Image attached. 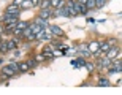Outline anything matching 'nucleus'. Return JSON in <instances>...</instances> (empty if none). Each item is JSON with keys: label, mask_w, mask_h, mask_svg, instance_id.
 Instances as JSON below:
<instances>
[{"label": "nucleus", "mask_w": 122, "mask_h": 95, "mask_svg": "<svg viewBox=\"0 0 122 95\" xmlns=\"http://www.w3.org/2000/svg\"><path fill=\"white\" fill-rule=\"evenodd\" d=\"M105 54H106V57H108V59H114V57H121V49H119L117 46H111V48H109V49L106 51Z\"/></svg>", "instance_id": "nucleus-1"}, {"label": "nucleus", "mask_w": 122, "mask_h": 95, "mask_svg": "<svg viewBox=\"0 0 122 95\" xmlns=\"http://www.w3.org/2000/svg\"><path fill=\"white\" fill-rule=\"evenodd\" d=\"M65 6H67L68 13H70V18H75L76 16V11H75V0H68V2H65Z\"/></svg>", "instance_id": "nucleus-2"}, {"label": "nucleus", "mask_w": 122, "mask_h": 95, "mask_svg": "<svg viewBox=\"0 0 122 95\" xmlns=\"http://www.w3.org/2000/svg\"><path fill=\"white\" fill-rule=\"evenodd\" d=\"M75 11H76L78 14L81 13V14H86L87 13V6L84 3H79V2H76L75 0Z\"/></svg>", "instance_id": "nucleus-3"}, {"label": "nucleus", "mask_w": 122, "mask_h": 95, "mask_svg": "<svg viewBox=\"0 0 122 95\" xmlns=\"http://www.w3.org/2000/svg\"><path fill=\"white\" fill-rule=\"evenodd\" d=\"M49 32L52 33V35H57V36H65V32L62 30L60 27H57V25H49Z\"/></svg>", "instance_id": "nucleus-4"}, {"label": "nucleus", "mask_w": 122, "mask_h": 95, "mask_svg": "<svg viewBox=\"0 0 122 95\" xmlns=\"http://www.w3.org/2000/svg\"><path fill=\"white\" fill-rule=\"evenodd\" d=\"M19 11H21V8H19L18 5H8L6 8H5V13H8V14H19Z\"/></svg>", "instance_id": "nucleus-5"}, {"label": "nucleus", "mask_w": 122, "mask_h": 95, "mask_svg": "<svg viewBox=\"0 0 122 95\" xmlns=\"http://www.w3.org/2000/svg\"><path fill=\"white\" fill-rule=\"evenodd\" d=\"M38 18L45 19V21H48L49 18H52V8H48V10H41L40 11V16Z\"/></svg>", "instance_id": "nucleus-6"}, {"label": "nucleus", "mask_w": 122, "mask_h": 95, "mask_svg": "<svg viewBox=\"0 0 122 95\" xmlns=\"http://www.w3.org/2000/svg\"><path fill=\"white\" fill-rule=\"evenodd\" d=\"M98 48H100V41H91V43H87V49H89L91 54H94L95 51H98Z\"/></svg>", "instance_id": "nucleus-7"}, {"label": "nucleus", "mask_w": 122, "mask_h": 95, "mask_svg": "<svg viewBox=\"0 0 122 95\" xmlns=\"http://www.w3.org/2000/svg\"><path fill=\"white\" fill-rule=\"evenodd\" d=\"M78 49L81 51V55H82V57H91V55H92L91 52H89V49H87V43H81Z\"/></svg>", "instance_id": "nucleus-8"}, {"label": "nucleus", "mask_w": 122, "mask_h": 95, "mask_svg": "<svg viewBox=\"0 0 122 95\" xmlns=\"http://www.w3.org/2000/svg\"><path fill=\"white\" fill-rule=\"evenodd\" d=\"M2 73H3V76H6V78H11V76L16 75V71H14L10 65H8V67H2Z\"/></svg>", "instance_id": "nucleus-9"}, {"label": "nucleus", "mask_w": 122, "mask_h": 95, "mask_svg": "<svg viewBox=\"0 0 122 95\" xmlns=\"http://www.w3.org/2000/svg\"><path fill=\"white\" fill-rule=\"evenodd\" d=\"M49 3H51V8H62V6H65L63 0H49Z\"/></svg>", "instance_id": "nucleus-10"}, {"label": "nucleus", "mask_w": 122, "mask_h": 95, "mask_svg": "<svg viewBox=\"0 0 122 95\" xmlns=\"http://www.w3.org/2000/svg\"><path fill=\"white\" fill-rule=\"evenodd\" d=\"M98 65H100V68H108L109 65H111V59H108V57L100 59V60H98Z\"/></svg>", "instance_id": "nucleus-11"}, {"label": "nucleus", "mask_w": 122, "mask_h": 95, "mask_svg": "<svg viewBox=\"0 0 122 95\" xmlns=\"http://www.w3.org/2000/svg\"><path fill=\"white\" fill-rule=\"evenodd\" d=\"M41 54L45 55L46 59H49V57H52V48H51V46H46V48H43V51H41Z\"/></svg>", "instance_id": "nucleus-12"}, {"label": "nucleus", "mask_w": 122, "mask_h": 95, "mask_svg": "<svg viewBox=\"0 0 122 95\" xmlns=\"http://www.w3.org/2000/svg\"><path fill=\"white\" fill-rule=\"evenodd\" d=\"M29 29H30V32L32 33H38V32L40 30H43V27H40V25H38V24H29Z\"/></svg>", "instance_id": "nucleus-13"}, {"label": "nucleus", "mask_w": 122, "mask_h": 95, "mask_svg": "<svg viewBox=\"0 0 122 95\" xmlns=\"http://www.w3.org/2000/svg\"><path fill=\"white\" fill-rule=\"evenodd\" d=\"M6 43H8V49H14V48L18 46L19 40H18V38H11V40H8Z\"/></svg>", "instance_id": "nucleus-14"}, {"label": "nucleus", "mask_w": 122, "mask_h": 95, "mask_svg": "<svg viewBox=\"0 0 122 95\" xmlns=\"http://www.w3.org/2000/svg\"><path fill=\"white\" fill-rule=\"evenodd\" d=\"M29 27V22L27 21H18V24H16V29H19V30H24V29Z\"/></svg>", "instance_id": "nucleus-15"}, {"label": "nucleus", "mask_w": 122, "mask_h": 95, "mask_svg": "<svg viewBox=\"0 0 122 95\" xmlns=\"http://www.w3.org/2000/svg\"><path fill=\"white\" fill-rule=\"evenodd\" d=\"M8 43H6V41H2V43H0V52H2V54H5V52H8Z\"/></svg>", "instance_id": "nucleus-16"}, {"label": "nucleus", "mask_w": 122, "mask_h": 95, "mask_svg": "<svg viewBox=\"0 0 122 95\" xmlns=\"http://www.w3.org/2000/svg\"><path fill=\"white\" fill-rule=\"evenodd\" d=\"M109 48H111V46H109V43H103V41H100V48H98V49L102 51V52H106Z\"/></svg>", "instance_id": "nucleus-17"}, {"label": "nucleus", "mask_w": 122, "mask_h": 95, "mask_svg": "<svg viewBox=\"0 0 122 95\" xmlns=\"http://www.w3.org/2000/svg\"><path fill=\"white\" fill-rule=\"evenodd\" d=\"M38 5H40V8H41V10H48V8H51L49 0H41V3H38Z\"/></svg>", "instance_id": "nucleus-18"}, {"label": "nucleus", "mask_w": 122, "mask_h": 95, "mask_svg": "<svg viewBox=\"0 0 122 95\" xmlns=\"http://www.w3.org/2000/svg\"><path fill=\"white\" fill-rule=\"evenodd\" d=\"M30 6H32V2H30V0H24L22 3L19 5V8H21V10H27V8H30Z\"/></svg>", "instance_id": "nucleus-19"}, {"label": "nucleus", "mask_w": 122, "mask_h": 95, "mask_svg": "<svg viewBox=\"0 0 122 95\" xmlns=\"http://www.w3.org/2000/svg\"><path fill=\"white\" fill-rule=\"evenodd\" d=\"M18 67H19V71H29V68H30V67H29V63H27V62L19 63Z\"/></svg>", "instance_id": "nucleus-20"}, {"label": "nucleus", "mask_w": 122, "mask_h": 95, "mask_svg": "<svg viewBox=\"0 0 122 95\" xmlns=\"http://www.w3.org/2000/svg\"><path fill=\"white\" fill-rule=\"evenodd\" d=\"M35 24H38V25H40V27H43V29L48 27L46 21H45V19H41V18H36V19H35Z\"/></svg>", "instance_id": "nucleus-21"}, {"label": "nucleus", "mask_w": 122, "mask_h": 95, "mask_svg": "<svg viewBox=\"0 0 122 95\" xmlns=\"http://www.w3.org/2000/svg\"><path fill=\"white\" fill-rule=\"evenodd\" d=\"M84 5H86V6H87V10H94L95 8V0H86V3H84Z\"/></svg>", "instance_id": "nucleus-22"}, {"label": "nucleus", "mask_w": 122, "mask_h": 95, "mask_svg": "<svg viewBox=\"0 0 122 95\" xmlns=\"http://www.w3.org/2000/svg\"><path fill=\"white\" fill-rule=\"evenodd\" d=\"M106 0H95V8H103Z\"/></svg>", "instance_id": "nucleus-23"}, {"label": "nucleus", "mask_w": 122, "mask_h": 95, "mask_svg": "<svg viewBox=\"0 0 122 95\" xmlns=\"http://www.w3.org/2000/svg\"><path fill=\"white\" fill-rule=\"evenodd\" d=\"M111 82L108 81V79H105V78H100V81H98V86H109Z\"/></svg>", "instance_id": "nucleus-24"}, {"label": "nucleus", "mask_w": 122, "mask_h": 95, "mask_svg": "<svg viewBox=\"0 0 122 95\" xmlns=\"http://www.w3.org/2000/svg\"><path fill=\"white\" fill-rule=\"evenodd\" d=\"M84 67H86L89 71H94V70H95V65H94V63H91V62H86V63H84Z\"/></svg>", "instance_id": "nucleus-25"}, {"label": "nucleus", "mask_w": 122, "mask_h": 95, "mask_svg": "<svg viewBox=\"0 0 122 95\" xmlns=\"http://www.w3.org/2000/svg\"><path fill=\"white\" fill-rule=\"evenodd\" d=\"M35 60H36V62H43V60H46V57L43 54H36L35 55Z\"/></svg>", "instance_id": "nucleus-26"}, {"label": "nucleus", "mask_w": 122, "mask_h": 95, "mask_svg": "<svg viewBox=\"0 0 122 95\" xmlns=\"http://www.w3.org/2000/svg\"><path fill=\"white\" fill-rule=\"evenodd\" d=\"M84 63H86L84 57H79V59H76V65H84Z\"/></svg>", "instance_id": "nucleus-27"}, {"label": "nucleus", "mask_w": 122, "mask_h": 95, "mask_svg": "<svg viewBox=\"0 0 122 95\" xmlns=\"http://www.w3.org/2000/svg\"><path fill=\"white\" fill-rule=\"evenodd\" d=\"M10 67L13 68V70H14V71H16V73L19 71V67H18V63H10Z\"/></svg>", "instance_id": "nucleus-28"}, {"label": "nucleus", "mask_w": 122, "mask_h": 95, "mask_svg": "<svg viewBox=\"0 0 122 95\" xmlns=\"http://www.w3.org/2000/svg\"><path fill=\"white\" fill-rule=\"evenodd\" d=\"M27 63H29V67L32 68V67H35V65H36V60H29Z\"/></svg>", "instance_id": "nucleus-29"}, {"label": "nucleus", "mask_w": 122, "mask_h": 95, "mask_svg": "<svg viewBox=\"0 0 122 95\" xmlns=\"http://www.w3.org/2000/svg\"><path fill=\"white\" fill-rule=\"evenodd\" d=\"M108 43H109V46H114V45H116V40L111 38V40H108Z\"/></svg>", "instance_id": "nucleus-30"}, {"label": "nucleus", "mask_w": 122, "mask_h": 95, "mask_svg": "<svg viewBox=\"0 0 122 95\" xmlns=\"http://www.w3.org/2000/svg\"><path fill=\"white\" fill-rule=\"evenodd\" d=\"M22 2H24V0H14V5H18V6H19V5L22 3Z\"/></svg>", "instance_id": "nucleus-31"}, {"label": "nucleus", "mask_w": 122, "mask_h": 95, "mask_svg": "<svg viewBox=\"0 0 122 95\" xmlns=\"http://www.w3.org/2000/svg\"><path fill=\"white\" fill-rule=\"evenodd\" d=\"M5 30V25H3V24H2V22H0V33H2V32H3Z\"/></svg>", "instance_id": "nucleus-32"}, {"label": "nucleus", "mask_w": 122, "mask_h": 95, "mask_svg": "<svg viewBox=\"0 0 122 95\" xmlns=\"http://www.w3.org/2000/svg\"><path fill=\"white\" fill-rule=\"evenodd\" d=\"M76 2H79V3H86V0H76Z\"/></svg>", "instance_id": "nucleus-33"}, {"label": "nucleus", "mask_w": 122, "mask_h": 95, "mask_svg": "<svg viewBox=\"0 0 122 95\" xmlns=\"http://www.w3.org/2000/svg\"><path fill=\"white\" fill-rule=\"evenodd\" d=\"M0 43H2V33H0Z\"/></svg>", "instance_id": "nucleus-34"}]
</instances>
